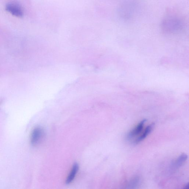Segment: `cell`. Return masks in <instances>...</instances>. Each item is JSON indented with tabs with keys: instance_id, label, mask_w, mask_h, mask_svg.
<instances>
[{
	"instance_id": "cell-1",
	"label": "cell",
	"mask_w": 189,
	"mask_h": 189,
	"mask_svg": "<svg viewBox=\"0 0 189 189\" xmlns=\"http://www.w3.org/2000/svg\"><path fill=\"white\" fill-rule=\"evenodd\" d=\"M6 10L12 15L18 17H21L23 15V10L21 6L17 3H9L6 7Z\"/></svg>"
},
{
	"instance_id": "cell-2",
	"label": "cell",
	"mask_w": 189,
	"mask_h": 189,
	"mask_svg": "<svg viewBox=\"0 0 189 189\" xmlns=\"http://www.w3.org/2000/svg\"><path fill=\"white\" fill-rule=\"evenodd\" d=\"M43 130L40 127L35 128L32 132L31 135V143L33 145L38 144L41 140L43 136Z\"/></svg>"
},
{
	"instance_id": "cell-3",
	"label": "cell",
	"mask_w": 189,
	"mask_h": 189,
	"mask_svg": "<svg viewBox=\"0 0 189 189\" xmlns=\"http://www.w3.org/2000/svg\"><path fill=\"white\" fill-rule=\"evenodd\" d=\"M146 121L147 120L146 119L142 120L135 128L130 132L127 134L126 136L127 140H130L140 134V133L143 129L144 123L146 122Z\"/></svg>"
},
{
	"instance_id": "cell-4",
	"label": "cell",
	"mask_w": 189,
	"mask_h": 189,
	"mask_svg": "<svg viewBox=\"0 0 189 189\" xmlns=\"http://www.w3.org/2000/svg\"><path fill=\"white\" fill-rule=\"evenodd\" d=\"M154 126V123H152L148 126L146 127L143 134L140 136L135 141H134V144H137L141 141L144 140L149 134L152 132Z\"/></svg>"
},
{
	"instance_id": "cell-5",
	"label": "cell",
	"mask_w": 189,
	"mask_h": 189,
	"mask_svg": "<svg viewBox=\"0 0 189 189\" xmlns=\"http://www.w3.org/2000/svg\"><path fill=\"white\" fill-rule=\"evenodd\" d=\"M79 165L77 163H75L73 165L70 173L66 179L65 183L67 184H70L74 180L79 170Z\"/></svg>"
},
{
	"instance_id": "cell-6",
	"label": "cell",
	"mask_w": 189,
	"mask_h": 189,
	"mask_svg": "<svg viewBox=\"0 0 189 189\" xmlns=\"http://www.w3.org/2000/svg\"><path fill=\"white\" fill-rule=\"evenodd\" d=\"M188 157L187 155L185 154H181L173 164V168L175 169H178L182 166L188 159Z\"/></svg>"
},
{
	"instance_id": "cell-7",
	"label": "cell",
	"mask_w": 189,
	"mask_h": 189,
	"mask_svg": "<svg viewBox=\"0 0 189 189\" xmlns=\"http://www.w3.org/2000/svg\"><path fill=\"white\" fill-rule=\"evenodd\" d=\"M140 178L139 177H136L133 178L130 181L127 185V188H135L138 186L140 183Z\"/></svg>"
},
{
	"instance_id": "cell-8",
	"label": "cell",
	"mask_w": 189,
	"mask_h": 189,
	"mask_svg": "<svg viewBox=\"0 0 189 189\" xmlns=\"http://www.w3.org/2000/svg\"><path fill=\"white\" fill-rule=\"evenodd\" d=\"M189 188V183H187V184H186L185 186V187L184 188V189H188Z\"/></svg>"
}]
</instances>
